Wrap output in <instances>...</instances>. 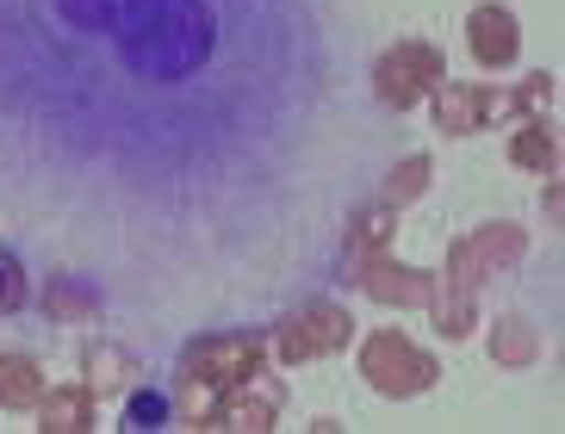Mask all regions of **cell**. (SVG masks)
<instances>
[{
    "instance_id": "4",
    "label": "cell",
    "mask_w": 565,
    "mask_h": 434,
    "mask_svg": "<svg viewBox=\"0 0 565 434\" xmlns=\"http://www.w3.org/2000/svg\"><path fill=\"white\" fill-rule=\"evenodd\" d=\"M441 82H448V56L435 51V44H423V37H411V44H398V51H385L380 63H373V94H380L392 112H411V106L429 100Z\"/></svg>"
},
{
    "instance_id": "11",
    "label": "cell",
    "mask_w": 565,
    "mask_h": 434,
    "mask_svg": "<svg viewBox=\"0 0 565 434\" xmlns=\"http://www.w3.org/2000/svg\"><path fill=\"white\" fill-rule=\"evenodd\" d=\"M510 162L529 167V174H559V131H553L547 118H529L510 137Z\"/></svg>"
},
{
    "instance_id": "18",
    "label": "cell",
    "mask_w": 565,
    "mask_h": 434,
    "mask_svg": "<svg viewBox=\"0 0 565 434\" xmlns=\"http://www.w3.org/2000/svg\"><path fill=\"white\" fill-rule=\"evenodd\" d=\"M423 186H429V155H404L392 174H385V205H411V199H423Z\"/></svg>"
},
{
    "instance_id": "9",
    "label": "cell",
    "mask_w": 565,
    "mask_h": 434,
    "mask_svg": "<svg viewBox=\"0 0 565 434\" xmlns=\"http://www.w3.org/2000/svg\"><path fill=\"white\" fill-rule=\"evenodd\" d=\"M354 285H361L373 304H398V311H416V304H429L435 273H416V268L385 261V254H366L361 268H354Z\"/></svg>"
},
{
    "instance_id": "6",
    "label": "cell",
    "mask_w": 565,
    "mask_h": 434,
    "mask_svg": "<svg viewBox=\"0 0 565 434\" xmlns=\"http://www.w3.org/2000/svg\"><path fill=\"white\" fill-rule=\"evenodd\" d=\"M491 118H510V94H498V87H484V82L435 87V131L441 137H466V131H479V124H491Z\"/></svg>"
},
{
    "instance_id": "5",
    "label": "cell",
    "mask_w": 565,
    "mask_h": 434,
    "mask_svg": "<svg viewBox=\"0 0 565 434\" xmlns=\"http://www.w3.org/2000/svg\"><path fill=\"white\" fill-rule=\"evenodd\" d=\"M267 360V335H212V341H193L181 360V379H205V384H236L249 379Z\"/></svg>"
},
{
    "instance_id": "21",
    "label": "cell",
    "mask_w": 565,
    "mask_h": 434,
    "mask_svg": "<svg viewBox=\"0 0 565 434\" xmlns=\"http://www.w3.org/2000/svg\"><path fill=\"white\" fill-rule=\"evenodd\" d=\"M541 205H547V217L559 224V205H565V186H559V174H547V193H541Z\"/></svg>"
},
{
    "instance_id": "3",
    "label": "cell",
    "mask_w": 565,
    "mask_h": 434,
    "mask_svg": "<svg viewBox=\"0 0 565 434\" xmlns=\"http://www.w3.org/2000/svg\"><path fill=\"white\" fill-rule=\"evenodd\" d=\"M529 254V230L522 224H479L472 236H460L448 249V273H441V285H460V292H479L491 273H503V268H515Z\"/></svg>"
},
{
    "instance_id": "8",
    "label": "cell",
    "mask_w": 565,
    "mask_h": 434,
    "mask_svg": "<svg viewBox=\"0 0 565 434\" xmlns=\"http://www.w3.org/2000/svg\"><path fill=\"white\" fill-rule=\"evenodd\" d=\"M466 51H472L479 68H515V56H522V25H515L510 7H498V0L472 7L466 13Z\"/></svg>"
},
{
    "instance_id": "19",
    "label": "cell",
    "mask_w": 565,
    "mask_h": 434,
    "mask_svg": "<svg viewBox=\"0 0 565 434\" xmlns=\"http://www.w3.org/2000/svg\"><path fill=\"white\" fill-rule=\"evenodd\" d=\"M44 311H51V317H63V323H82V317H94V311H100V299H87V285H75V280H51Z\"/></svg>"
},
{
    "instance_id": "12",
    "label": "cell",
    "mask_w": 565,
    "mask_h": 434,
    "mask_svg": "<svg viewBox=\"0 0 565 434\" xmlns=\"http://www.w3.org/2000/svg\"><path fill=\"white\" fill-rule=\"evenodd\" d=\"M44 398V367L32 354H0V410H38Z\"/></svg>"
},
{
    "instance_id": "17",
    "label": "cell",
    "mask_w": 565,
    "mask_h": 434,
    "mask_svg": "<svg viewBox=\"0 0 565 434\" xmlns=\"http://www.w3.org/2000/svg\"><path fill=\"white\" fill-rule=\"evenodd\" d=\"M217 403H224V391L205 379H181V403H174V416L186 422V428H217Z\"/></svg>"
},
{
    "instance_id": "20",
    "label": "cell",
    "mask_w": 565,
    "mask_h": 434,
    "mask_svg": "<svg viewBox=\"0 0 565 434\" xmlns=\"http://www.w3.org/2000/svg\"><path fill=\"white\" fill-rule=\"evenodd\" d=\"M553 94H559V82H553L547 68H541V75H529V82H522V87L510 94V112H547Z\"/></svg>"
},
{
    "instance_id": "13",
    "label": "cell",
    "mask_w": 565,
    "mask_h": 434,
    "mask_svg": "<svg viewBox=\"0 0 565 434\" xmlns=\"http://www.w3.org/2000/svg\"><path fill=\"white\" fill-rule=\"evenodd\" d=\"M392 230H398V205H366V211H354L349 217V249L354 254H361V261H366V254H385V249H392Z\"/></svg>"
},
{
    "instance_id": "7",
    "label": "cell",
    "mask_w": 565,
    "mask_h": 434,
    "mask_svg": "<svg viewBox=\"0 0 565 434\" xmlns=\"http://www.w3.org/2000/svg\"><path fill=\"white\" fill-rule=\"evenodd\" d=\"M280 379H267L262 367L249 372V379L224 384V403H217V428H249V434H267L274 422H280Z\"/></svg>"
},
{
    "instance_id": "14",
    "label": "cell",
    "mask_w": 565,
    "mask_h": 434,
    "mask_svg": "<svg viewBox=\"0 0 565 434\" xmlns=\"http://www.w3.org/2000/svg\"><path fill=\"white\" fill-rule=\"evenodd\" d=\"M82 372H87V391H94V398H113L125 379H137V360L131 354H118V348H87Z\"/></svg>"
},
{
    "instance_id": "15",
    "label": "cell",
    "mask_w": 565,
    "mask_h": 434,
    "mask_svg": "<svg viewBox=\"0 0 565 434\" xmlns=\"http://www.w3.org/2000/svg\"><path fill=\"white\" fill-rule=\"evenodd\" d=\"M429 317H435V329L448 335V341L472 335V292H460V285H435L429 292Z\"/></svg>"
},
{
    "instance_id": "2",
    "label": "cell",
    "mask_w": 565,
    "mask_h": 434,
    "mask_svg": "<svg viewBox=\"0 0 565 434\" xmlns=\"http://www.w3.org/2000/svg\"><path fill=\"white\" fill-rule=\"evenodd\" d=\"M361 372H366V384H373L380 398H423V391L441 379L435 354H423L411 335H398V329H373L366 335Z\"/></svg>"
},
{
    "instance_id": "1",
    "label": "cell",
    "mask_w": 565,
    "mask_h": 434,
    "mask_svg": "<svg viewBox=\"0 0 565 434\" xmlns=\"http://www.w3.org/2000/svg\"><path fill=\"white\" fill-rule=\"evenodd\" d=\"M349 341H354V317H349V311L330 304V299H311V304H299L280 329L267 335V354H274L280 367H311V360H323V354H342Z\"/></svg>"
},
{
    "instance_id": "10",
    "label": "cell",
    "mask_w": 565,
    "mask_h": 434,
    "mask_svg": "<svg viewBox=\"0 0 565 434\" xmlns=\"http://www.w3.org/2000/svg\"><path fill=\"white\" fill-rule=\"evenodd\" d=\"M94 391L87 384H56V391H44L38 398V428L44 434H87L94 428Z\"/></svg>"
},
{
    "instance_id": "16",
    "label": "cell",
    "mask_w": 565,
    "mask_h": 434,
    "mask_svg": "<svg viewBox=\"0 0 565 434\" xmlns=\"http://www.w3.org/2000/svg\"><path fill=\"white\" fill-rule=\"evenodd\" d=\"M534 354H541V335H534L522 317H498V329H491V360H503V367H529Z\"/></svg>"
}]
</instances>
